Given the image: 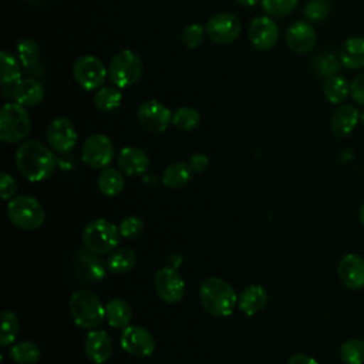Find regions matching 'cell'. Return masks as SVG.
<instances>
[{
  "label": "cell",
  "mask_w": 364,
  "mask_h": 364,
  "mask_svg": "<svg viewBox=\"0 0 364 364\" xmlns=\"http://www.w3.org/2000/svg\"><path fill=\"white\" fill-rule=\"evenodd\" d=\"M121 347L134 357H149L155 350L154 336L141 326H127L119 338Z\"/></svg>",
  "instance_id": "5bb4252c"
},
{
  "label": "cell",
  "mask_w": 364,
  "mask_h": 364,
  "mask_svg": "<svg viewBox=\"0 0 364 364\" xmlns=\"http://www.w3.org/2000/svg\"><path fill=\"white\" fill-rule=\"evenodd\" d=\"M0 191H1V198L4 200L13 198L17 191V182L9 172H3L0 176Z\"/></svg>",
  "instance_id": "b9f144b4"
},
{
  "label": "cell",
  "mask_w": 364,
  "mask_h": 364,
  "mask_svg": "<svg viewBox=\"0 0 364 364\" xmlns=\"http://www.w3.org/2000/svg\"><path fill=\"white\" fill-rule=\"evenodd\" d=\"M77 129L65 117L54 118L47 128V142L57 154H67L77 145Z\"/></svg>",
  "instance_id": "4fadbf2b"
},
{
  "label": "cell",
  "mask_w": 364,
  "mask_h": 364,
  "mask_svg": "<svg viewBox=\"0 0 364 364\" xmlns=\"http://www.w3.org/2000/svg\"><path fill=\"white\" fill-rule=\"evenodd\" d=\"M119 229L107 219H94L82 230V243L85 249L95 255L112 252L119 242Z\"/></svg>",
  "instance_id": "8992f818"
},
{
  "label": "cell",
  "mask_w": 364,
  "mask_h": 364,
  "mask_svg": "<svg viewBox=\"0 0 364 364\" xmlns=\"http://www.w3.org/2000/svg\"><path fill=\"white\" fill-rule=\"evenodd\" d=\"M144 73V64L138 54L131 50L117 53L108 64V80L118 88L134 85Z\"/></svg>",
  "instance_id": "52a82bcc"
},
{
  "label": "cell",
  "mask_w": 364,
  "mask_h": 364,
  "mask_svg": "<svg viewBox=\"0 0 364 364\" xmlns=\"http://www.w3.org/2000/svg\"><path fill=\"white\" fill-rule=\"evenodd\" d=\"M340 357L344 364H364V341L350 338L340 347Z\"/></svg>",
  "instance_id": "d590c367"
},
{
  "label": "cell",
  "mask_w": 364,
  "mask_h": 364,
  "mask_svg": "<svg viewBox=\"0 0 364 364\" xmlns=\"http://www.w3.org/2000/svg\"><path fill=\"white\" fill-rule=\"evenodd\" d=\"M205 33H206V30L202 24L193 23V24L186 26L182 30L181 40L188 48H198L202 44L203 38H205Z\"/></svg>",
  "instance_id": "ab89813d"
},
{
  "label": "cell",
  "mask_w": 364,
  "mask_h": 364,
  "mask_svg": "<svg viewBox=\"0 0 364 364\" xmlns=\"http://www.w3.org/2000/svg\"><path fill=\"white\" fill-rule=\"evenodd\" d=\"M199 300L206 313L225 317L232 314L237 304V294L232 284L220 277H209L199 287Z\"/></svg>",
  "instance_id": "7a4b0ae2"
},
{
  "label": "cell",
  "mask_w": 364,
  "mask_h": 364,
  "mask_svg": "<svg viewBox=\"0 0 364 364\" xmlns=\"http://www.w3.org/2000/svg\"><path fill=\"white\" fill-rule=\"evenodd\" d=\"M287 364H318V363H317L313 357H310V355H307V354L299 353V354L291 355V357L289 358Z\"/></svg>",
  "instance_id": "f6af8a7d"
},
{
  "label": "cell",
  "mask_w": 364,
  "mask_h": 364,
  "mask_svg": "<svg viewBox=\"0 0 364 364\" xmlns=\"http://www.w3.org/2000/svg\"><path fill=\"white\" fill-rule=\"evenodd\" d=\"M323 92L330 104H341L350 94V84L343 75H331L326 78Z\"/></svg>",
  "instance_id": "4dcf8cb0"
},
{
  "label": "cell",
  "mask_w": 364,
  "mask_h": 364,
  "mask_svg": "<svg viewBox=\"0 0 364 364\" xmlns=\"http://www.w3.org/2000/svg\"><path fill=\"white\" fill-rule=\"evenodd\" d=\"M350 94L354 102L364 105V73H360L350 84Z\"/></svg>",
  "instance_id": "7bdbcfd3"
},
{
  "label": "cell",
  "mask_w": 364,
  "mask_h": 364,
  "mask_svg": "<svg viewBox=\"0 0 364 364\" xmlns=\"http://www.w3.org/2000/svg\"><path fill=\"white\" fill-rule=\"evenodd\" d=\"M112 340L105 330H91L84 343V351L90 361L95 364L107 363L112 355Z\"/></svg>",
  "instance_id": "ac0fdd59"
},
{
  "label": "cell",
  "mask_w": 364,
  "mask_h": 364,
  "mask_svg": "<svg viewBox=\"0 0 364 364\" xmlns=\"http://www.w3.org/2000/svg\"><path fill=\"white\" fill-rule=\"evenodd\" d=\"M360 121L364 124V109L360 112Z\"/></svg>",
  "instance_id": "c3c4849f"
},
{
  "label": "cell",
  "mask_w": 364,
  "mask_h": 364,
  "mask_svg": "<svg viewBox=\"0 0 364 364\" xmlns=\"http://www.w3.org/2000/svg\"><path fill=\"white\" fill-rule=\"evenodd\" d=\"M16 165L26 179L40 182L53 175L57 166V158L41 141L28 139L17 148Z\"/></svg>",
  "instance_id": "6da1fadb"
},
{
  "label": "cell",
  "mask_w": 364,
  "mask_h": 364,
  "mask_svg": "<svg viewBox=\"0 0 364 364\" xmlns=\"http://www.w3.org/2000/svg\"><path fill=\"white\" fill-rule=\"evenodd\" d=\"M358 219H360L361 225L364 226V203L361 205V208H360V210H358Z\"/></svg>",
  "instance_id": "7dc6e473"
},
{
  "label": "cell",
  "mask_w": 364,
  "mask_h": 364,
  "mask_svg": "<svg viewBox=\"0 0 364 364\" xmlns=\"http://www.w3.org/2000/svg\"><path fill=\"white\" fill-rule=\"evenodd\" d=\"M208 165H209V159L203 154H193L189 159V166L192 168L193 172H202L208 168Z\"/></svg>",
  "instance_id": "ee69618b"
},
{
  "label": "cell",
  "mask_w": 364,
  "mask_h": 364,
  "mask_svg": "<svg viewBox=\"0 0 364 364\" xmlns=\"http://www.w3.org/2000/svg\"><path fill=\"white\" fill-rule=\"evenodd\" d=\"M338 58L343 67L348 70H358L364 67V37L347 38L338 51Z\"/></svg>",
  "instance_id": "cb8c5ba5"
},
{
  "label": "cell",
  "mask_w": 364,
  "mask_h": 364,
  "mask_svg": "<svg viewBox=\"0 0 364 364\" xmlns=\"http://www.w3.org/2000/svg\"><path fill=\"white\" fill-rule=\"evenodd\" d=\"M205 30L206 36L215 44L225 46L233 43L239 37L242 26L235 14L223 11L212 16L206 23Z\"/></svg>",
  "instance_id": "8fae6325"
},
{
  "label": "cell",
  "mask_w": 364,
  "mask_h": 364,
  "mask_svg": "<svg viewBox=\"0 0 364 364\" xmlns=\"http://www.w3.org/2000/svg\"><path fill=\"white\" fill-rule=\"evenodd\" d=\"M331 11L328 0H309L303 7V14L309 21L321 23L324 21Z\"/></svg>",
  "instance_id": "f35d334b"
},
{
  "label": "cell",
  "mask_w": 364,
  "mask_h": 364,
  "mask_svg": "<svg viewBox=\"0 0 364 364\" xmlns=\"http://www.w3.org/2000/svg\"><path fill=\"white\" fill-rule=\"evenodd\" d=\"M260 4L267 16L282 18L296 10L299 0H260Z\"/></svg>",
  "instance_id": "8d00e7d4"
},
{
  "label": "cell",
  "mask_w": 364,
  "mask_h": 364,
  "mask_svg": "<svg viewBox=\"0 0 364 364\" xmlns=\"http://www.w3.org/2000/svg\"><path fill=\"white\" fill-rule=\"evenodd\" d=\"M68 309L74 323L82 328H95L105 318V307L97 294L90 290H75L68 301Z\"/></svg>",
  "instance_id": "3957f363"
},
{
  "label": "cell",
  "mask_w": 364,
  "mask_h": 364,
  "mask_svg": "<svg viewBox=\"0 0 364 364\" xmlns=\"http://www.w3.org/2000/svg\"><path fill=\"white\" fill-rule=\"evenodd\" d=\"M122 92L121 88L115 85H102L101 88L95 90L92 102L95 108L101 112H111L121 105Z\"/></svg>",
  "instance_id": "f1b7e54d"
},
{
  "label": "cell",
  "mask_w": 364,
  "mask_h": 364,
  "mask_svg": "<svg viewBox=\"0 0 364 364\" xmlns=\"http://www.w3.org/2000/svg\"><path fill=\"white\" fill-rule=\"evenodd\" d=\"M337 274L343 286L350 290L364 287V257L357 253L344 255L338 262Z\"/></svg>",
  "instance_id": "e0dca14e"
},
{
  "label": "cell",
  "mask_w": 364,
  "mask_h": 364,
  "mask_svg": "<svg viewBox=\"0 0 364 364\" xmlns=\"http://www.w3.org/2000/svg\"><path fill=\"white\" fill-rule=\"evenodd\" d=\"M154 286L156 294L169 304H175L182 300L185 293V282L181 274L172 266L161 267L155 273Z\"/></svg>",
  "instance_id": "7c38bea8"
},
{
  "label": "cell",
  "mask_w": 364,
  "mask_h": 364,
  "mask_svg": "<svg viewBox=\"0 0 364 364\" xmlns=\"http://www.w3.org/2000/svg\"><path fill=\"white\" fill-rule=\"evenodd\" d=\"M136 263V253L131 247L114 249L107 259V269L112 274H124Z\"/></svg>",
  "instance_id": "4316f807"
},
{
  "label": "cell",
  "mask_w": 364,
  "mask_h": 364,
  "mask_svg": "<svg viewBox=\"0 0 364 364\" xmlns=\"http://www.w3.org/2000/svg\"><path fill=\"white\" fill-rule=\"evenodd\" d=\"M199 122L200 115L192 107H181L172 112V125L181 131H192Z\"/></svg>",
  "instance_id": "836d02e7"
},
{
  "label": "cell",
  "mask_w": 364,
  "mask_h": 364,
  "mask_svg": "<svg viewBox=\"0 0 364 364\" xmlns=\"http://www.w3.org/2000/svg\"><path fill=\"white\" fill-rule=\"evenodd\" d=\"M267 303V293L260 284H250L245 287L239 297L237 306L246 316H253L264 309Z\"/></svg>",
  "instance_id": "603a6c76"
},
{
  "label": "cell",
  "mask_w": 364,
  "mask_h": 364,
  "mask_svg": "<svg viewBox=\"0 0 364 364\" xmlns=\"http://www.w3.org/2000/svg\"><path fill=\"white\" fill-rule=\"evenodd\" d=\"M237 1V4H240V6H243V7H253V6H256L260 0H236Z\"/></svg>",
  "instance_id": "bcb514c9"
},
{
  "label": "cell",
  "mask_w": 364,
  "mask_h": 364,
  "mask_svg": "<svg viewBox=\"0 0 364 364\" xmlns=\"http://www.w3.org/2000/svg\"><path fill=\"white\" fill-rule=\"evenodd\" d=\"M249 40L256 50L269 51L279 40V27L270 16H257L250 21Z\"/></svg>",
  "instance_id": "9a60e30c"
},
{
  "label": "cell",
  "mask_w": 364,
  "mask_h": 364,
  "mask_svg": "<svg viewBox=\"0 0 364 364\" xmlns=\"http://www.w3.org/2000/svg\"><path fill=\"white\" fill-rule=\"evenodd\" d=\"M20 330V321L16 313L11 310H4L1 313V333H0V346L7 347L10 346Z\"/></svg>",
  "instance_id": "e575fe53"
},
{
  "label": "cell",
  "mask_w": 364,
  "mask_h": 364,
  "mask_svg": "<svg viewBox=\"0 0 364 364\" xmlns=\"http://www.w3.org/2000/svg\"><path fill=\"white\" fill-rule=\"evenodd\" d=\"M136 121L145 131L161 134L172 124V112L158 100H146L136 108Z\"/></svg>",
  "instance_id": "30bf717a"
},
{
  "label": "cell",
  "mask_w": 364,
  "mask_h": 364,
  "mask_svg": "<svg viewBox=\"0 0 364 364\" xmlns=\"http://www.w3.org/2000/svg\"><path fill=\"white\" fill-rule=\"evenodd\" d=\"M97 186H98V191L105 196L118 195L125 186L124 172L117 168H108V166L104 168L98 175Z\"/></svg>",
  "instance_id": "484cf974"
},
{
  "label": "cell",
  "mask_w": 364,
  "mask_h": 364,
  "mask_svg": "<svg viewBox=\"0 0 364 364\" xmlns=\"http://www.w3.org/2000/svg\"><path fill=\"white\" fill-rule=\"evenodd\" d=\"M286 43L293 53L306 54L311 51L317 43L316 30L307 21H294L286 30Z\"/></svg>",
  "instance_id": "2e32d148"
},
{
  "label": "cell",
  "mask_w": 364,
  "mask_h": 364,
  "mask_svg": "<svg viewBox=\"0 0 364 364\" xmlns=\"http://www.w3.org/2000/svg\"><path fill=\"white\" fill-rule=\"evenodd\" d=\"M17 55L26 70H33L40 61V47L33 38H21L17 43Z\"/></svg>",
  "instance_id": "d6a6232c"
},
{
  "label": "cell",
  "mask_w": 364,
  "mask_h": 364,
  "mask_svg": "<svg viewBox=\"0 0 364 364\" xmlns=\"http://www.w3.org/2000/svg\"><path fill=\"white\" fill-rule=\"evenodd\" d=\"M193 171L189 164L175 162L168 165L162 172V182L165 186L172 189H179L185 186L192 179Z\"/></svg>",
  "instance_id": "83f0119b"
},
{
  "label": "cell",
  "mask_w": 364,
  "mask_h": 364,
  "mask_svg": "<svg viewBox=\"0 0 364 364\" xmlns=\"http://www.w3.org/2000/svg\"><path fill=\"white\" fill-rule=\"evenodd\" d=\"M9 220L23 230H36L46 220L43 205L33 196L20 195L11 198L7 203Z\"/></svg>",
  "instance_id": "277c9868"
},
{
  "label": "cell",
  "mask_w": 364,
  "mask_h": 364,
  "mask_svg": "<svg viewBox=\"0 0 364 364\" xmlns=\"http://www.w3.org/2000/svg\"><path fill=\"white\" fill-rule=\"evenodd\" d=\"M119 233L125 239H136L144 233V220L138 216H128L119 225Z\"/></svg>",
  "instance_id": "60d3db41"
},
{
  "label": "cell",
  "mask_w": 364,
  "mask_h": 364,
  "mask_svg": "<svg viewBox=\"0 0 364 364\" xmlns=\"http://www.w3.org/2000/svg\"><path fill=\"white\" fill-rule=\"evenodd\" d=\"M114 158V144L104 134L90 135L81 146V159L94 169L107 168Z\"/></svg>",
  "instance_id": "9c48e42d"
},
{
  "label": "cell",
  "mask_w": 364,
  "mask_h": 364,
  "mask_svg": "<svg viewBox=\"0 0 364 364\" xmlns=\"http://www.w3.org/2000/svg\"><path fill=\"white\" fill-rule=\"evenodd\" d=\"M360 112L355 105L353 104H341L336 108V111L331 115L330 119V128L331 132L338 136H347L358 124Z\"/></svg>",
  "instance_id": "7402d4cb"
},
{
  "label": "cell",
  "mask_w": 364,
  "mask_h": 364,
  "mask_svg": "<svg viewBox=\"0 0 364 364\" xmlns=\"http://www.w3.org/2000/svg\"><path fill=\"white\" fill-rule=\"evenodd\" d=\"M21 80V63L11 53L0 51V82L3 87L14 85Z\"/></svg>",
  "instance_id": "f546056e"
},
{
  "label": "cell",
  "mask_w": 364,
  "mask_h": 364,
  "mask_svg": "<svg viewBox=\"0 0 364 364\" xmlns=\"http://www.w3.org/2000/svg\"><path fill=\"white\" fill-rule=\"evenodd\" d=\"M30 115L18 102H6L0 109V139L6 144L23 141L30 132Z\"/></svg>",
  "instance_id": "5b68a950"
},
{
  "label": "cell",
  "mask_w": 364,
  "mask_h": 364,
  "mask_svg": "<svg viewBox=\"0 0 364 364\" xmlns=\"http://www.w3.org/2000/svg\"><path fill=\"white\" fill-rule=\"evenodd\" d=\"M118 166L128 176L142 175L149 166V158L141 148L125 146L118 154Z\"/></svg>",
  "instance_id": "44dd1931"
},
{
  "label": "cell",
  "mask_w": 364,
  "mask_h": 364,
  "mask_svg": "<svg viewBox=\"0 0 364 364\" xmlns=\"http://www.w3.org/2000/svg\"><path fill=\"white\" fill-rule=\"evenodd\" d=\"M11 95L16 102L23 107H36L43 102L46 97L44 85L34 78H21L18 80L11 90Z\"/></svg>",
  "instance_id": "d6986e66"
},
{
  "label": "cell",
  "mask_w": 364,
  "mask_h": 364,
  "mask_svg": "<svg viewBox=\"0 0 364 364\" xmlns=\"http://www.w3.org/2000/svg\"><path fill=\"white\" fill-rule=\"evenodd\" d=\"M73 77L85 91H94L102 87L108 78V67L95 55H81L73 64Z\"/></svg>",
  "instance_id": "ba28073f"
},
{
  "label": "cell",
  "mask_w": 364,
  "mask_h": 364,
  "mask_svg": "<svg viewBox=\"0 0 364 364\" xmlns=\"http://www.w3.org/2000/svg\"><path fill=\"white\" fill-rule=\"evenodd\" d=\"M9 355L17 364H36L40 360L41 351L31 341H20L10 347Z\"/></svg>",
  "instance_id": "1f68e13d"
},
{
  "label": "cell",
  "mask_w": 364,
  "mask_h": 364,
  "mask_svg": "<svg viewBox=\"0 0 364 364\" xmlns=\"http://www.w3.org/2000/svg\"><path fill=\"white\" fill-rule=\"evenodd\" d=\"M28 1H38V0H28Z\"/></svg>",
  "instance_id": "681fc988"
},
{
  "label": "cell",
  "mask_w": 364,
  "mask_h": 364,
  "mask_svg": "<svg viewBox=\"0 0 364 364\" xmlns=\"http://www.w3.org/2000/svg\"><path fill=\"white\" fill-rule=\"evenodd\" d=\"M314 70L318 75L324 77V78H328L331 75H336L337 71L340 70V67L343 65L340 58H337L334 54L331 53H321V54H317L314 61Z\"/></svg>",
  "instance_id": "74e56055"
},
{
  "label": "cell",
  "mask_w": 364,
  "mask_h": 364,
  "mask_svg": "<svg viewBox=\"0 0 364 364\" xmlns=\"http://www.w3.org/2000/svg\"><path fill=\"white\" fill-rule=\"evenodd\" d=\"M94 255L95 253L90 252L88 249L87 250L80 249L77 252V256L74 260V272L82 280L98 282V280H102L105 276L104 264Z\"/></svg>",
  "instance_id": "ffe728a7"
},
{
  "label": "cell",
  "mask_w": 364,
  "mask_h": 364,
  "mask_svg": "<svg viewBox=\"0 0 364 364\" xmlns=\"http://www.w3.org/2000/svg\"><path fill=\"white\" fill-rule=\"evenodd\" d=\"M105 318L111 327L125 328L132 318V309L124 299H111L105 304Z\"/></svg>",
  "instance_id": "d4e9b609"
}]
</instances>
